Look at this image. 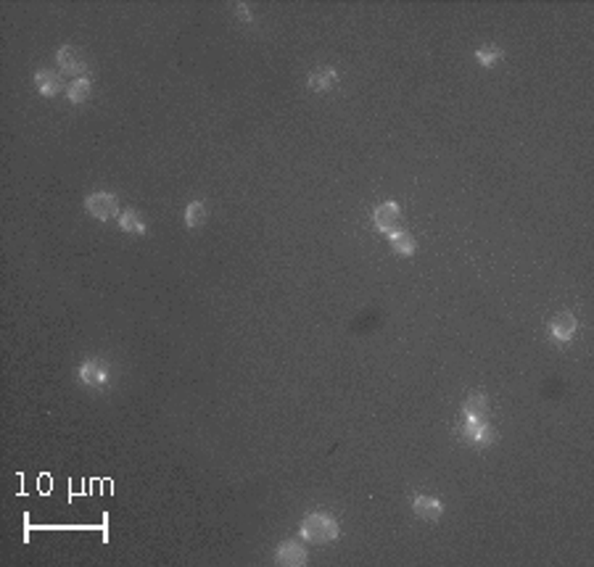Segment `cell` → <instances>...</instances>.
I'll return each mask as SVG.
<instances>
[{"label": "cell", "instance_id": "1", "mask_svg": "<svg viewBox=\"0 0 594 567\" xmlns=\"http://www.w3.org/2000/svg\"><path fill=\"white\" fill-rule=\"evenodd\" d=\"M77 380L93 390H106L114 383V367L103 357H90L77 369Z\"/></svg>", "mask_w": 594, "mask_h": 567}, {"label": "cell", "instance_id": "2", "mask_svg": "<svg viewBox=\"0 0 594 567\" xmlns=\"http://www.w3.org/2000/svg\"><path fill=\"white\" fill-rule=\"evenodd\" d=\"M302 538L314 544H331L338 538V523L328 512H312L302 523Z\"/></svg>", "mask_w": 594, "mask_h": 567}, {"label": "cell", "instance_id": "3", "mask_svg": "<svg viewBox=\"0 0 594 567\" xmlns=\"http://www.w3.org/2000/svg\"><path fill=\"white\" fill-rule=\"evenodd\" d=\"M85 209H88L90 217L101 219V222H109V219L119 217V201H117L114 193H93V196H88V201H85Z\"/></svg>", "mask_w": 594, "mask_h": 567}, {"label": "cell", "instance_id": "4", "mask_svg": "<svg viewBox=\"0 0 594 567\" xmlns=\"http://www.w3.org/2000/svg\"><path fill=\"white\" fill-rule=\"evenodd\" d=\"M56 61H59L61 71H66V74H85V71H88V61L82 59V53L74 48V45H64V48H59Z\"/></svg>", "mask_w": 594, "mask_h": 567}, {"label": "cell", "instance_id": "5", "mask_svg": "<svg viewBox=\"0 0 594 567\" xmlns=\"http://www.w3.org/2000/svg\"><path fill=\"white\" fill-rule=\"evenodd\" d=\"M399 219H402V209H399L396 203H391V201H388V203H381V206L373 211V222L381 232H393V229H399Z\"/></svg>", "mask_w": 594, "mask_h": 567}, {"label": "cell", "instance_id": "6", "mask_svg": "<svg viewBox=\"0 0 594 567\" xmlns=\"http://www.w3.org/2000/svg\"><path fill=\"white\" fill-rule=\"evenodd\" d=\"M463 433H465V441L470 443V446H478V448H484V446H492L494 443V430L489 428V422H470V419H465V428H463Z\"/></svg>", "mask_w": 594, "mask_h": 567}, {"label": "cell", "instance_id": "7", "mask_svg": "<svg viewBox=\"0 0 594 567\" xmlns=\"http://www.w3.org/2000/svg\"><path fill=\"white\" fill-rule=\"evenodd\" d=\"M275 562L278 565H304L307 562V549L299 541H283L278 551H275Z\"/></svg>", "mask_w": 594, "mask_h": 567}, {"label": "cell", "instance_id": "8", "mask_svg": "<svg viewBox=\"0 0 594 567\" xmlns=\"http://www.w3.org/2000/svg\"><path fill=\"white\" fill-rule=\"evenodd\" d=\"M576 330H578V322H576V317H574V314H568V311L557 314V317L552 319V325H550V333H552V338L560 340V343H568V340H574Z\"/></svg>", "mask_w": 594, "mask_h": 567}, {"label": "cell", "instance_id": "9", "mask_svg": "<svg viewBox=\"0 0 594 567\" xmlns=\"http://www.w3.org/2000/svg\"><path fill=\"white\" fill-rule=\"evenodd\" d=\"M412 509L420 520H431V523L444 515V504L436 496H415Z\"/></svg>", "mask_w": 594, "mask_h": 567}, {"label": "cell", "instance_id": "10", "mask_svg": "<svg viewBox=\"0 0 594 567\" xmlns=\"http://www.w3.org/2000/svg\"><path fill=\"white\" fill-rule=\"evenodd\" d=\"M35 88L40 90L45 98H51V95H56V92L64 90V80H61V74H56V71L40 69L35 74Z\"/></svg>", "mask_w": 594, "mask_h": 567}, {"label": "cell", "instance_id": "11", "mask_svg": "<svg viewBox=\"0 0 594 567\" xmlns=\"http://www.w3.org/2000/svg\"><path fill=\"white\" fill-rule=\"evenodd\" d=\"M335 82H338V71L333 66H325V69H317L309 74V90L312 92H328V90L335 88Z\"/></svg>", "mask_w": 594, "mask_h": 567}, {"label": "cell", "instance_id": "12", "mask_svg": "<svg viewBox=\"0 0 594 567\" xmlns=\"http://www.w3.org/2000/svg\"><path fill=\"white\" fill-rule=\"evenodd\" d=\"M486 412H489V398L481 396V393L470 396L463 404V414H465V419H470V422H484Z\"/></svg>", "mask_w": 594, "mask_h": 567}, {"label": "cell", "instance_id": "13", "mask_svg": "<svg viewBox=\"0 0 594 567\" xmlns=\"http://www.w3.org/2000/svg\"><path fill=\"white\" fill-rule=\"evenodd\" d=\"M388 240H391V249L396 251V253H402V256H412L415 253V238L407 232V229H393V232H388Z\"/></svg>", "mask_w": 594, "mask_h": 567}, {"label": "cell", "instance_id": "14", "mask_svg": "<svg viewBox=\"0 0 594 567\" xmlns=\"http://www.w3.org/2000/svg\"><path fill=\"white\" fill-rule=\"evenodd\" d=\"M119 227L124 229V232H130V235H145V222H143V217L135 209L121 211Z\"/></svg>", "mask_w": 594, "mask_h": 567}, {"label": "cell", "instance_id": "15", "mask_svg": "<svg viewBox=\"0 0 594 567\" xmlns=\"http://www.w3.org/2000/svg\"><path fill=\"white\" fill-rule=\"evenodd\" d=\"M206 217H209V209H206L203 201H193V203H188V209H185V225L191 229L201 227L203 222H206Z\"/></svg>", "mask_w": 594, "mask_h": 567}, {"label": "cell", "instance_id": "16", "mask_svg": "<svg viewBox=\"0 0 594 567\" xmlns=\"http://www.w3.org/2000/svg\"><path fill=\"white\" fill-rule=\"evenodd\" d=\"M93 90V82L88 80V77H80V80H74L69 85V90H66V95H69L71 103H82V100H88V95H90Z\"/></svg>", "mask_w": 594, "mask_h": 567}, {"label": "cell", "instance_id": "17", "mask_svg": "<svg viewBox=\"0 0 594 567\" xmlns=\"http://www.w3.org/2000/svg\"><path fill=\"white\" fill-rule=\"evenodd\" d=\"M499 59H502V48L499 45H484V48L475 50V61L481 66H494Z\"/></svg>", "mask_w": 594, "mask_h": 567}, {"label": "cell", "instance_id": "18", "mask_svg": "<svg viewBox=\"0 0 594 567\" xmlns=\"http://www.w3.org/2000/svg\"><path fill=\"white\" fill-rule=\"evenodd\" d=\"M238 16H241V19H251V16H249V11H246V6H238Z\"/></svg>", "mask_w": 594, "mask_h": 567}]
</instances>
